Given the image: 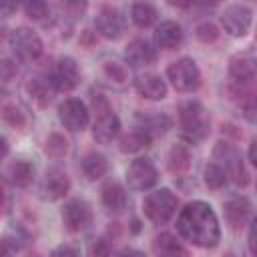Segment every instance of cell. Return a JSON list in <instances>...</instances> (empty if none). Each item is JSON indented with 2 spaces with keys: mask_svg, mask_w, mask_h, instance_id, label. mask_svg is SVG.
Listing matches in <instances>:
<instances>
[{
  "mask_svg": "<svg viewBox=\"0 0 257 257\" xmlns=\"http://www.w3.org/2000/svg\"><path fill=\"white\" fill-rule=\"evenodd\" d=\"M50 257H80V253L74 247H70V245H58L50 253Z\"/></svg>",
  "mask_w": 257,
  "mask_h": 257,
  "instance_id": "cell-37",
  "label": "cell"
},
{
  "mask_svg": "<svg viewBox=\"0 0 257 257\" xmlns=\"http://www.w3.org/2000/svg\"><path fill=\"white\" fill-rule=\"evenodd\" d=\"M8 44H10L12 52L20 60H26V62L36 60L42 54V40H40V36L34 30L26 28V26H20V28L12 30L10 36H8Z\"/></svg>",
  "mask_w": 257,
  "mask_h": 257,
  "instance_id": "cell-6",
  "label": "cell"
},
{
  "mask_svg": "<svg viewBox=\"0 0 257 257\" xmlns=\"http://www.w3.org/2000/svg\"><path fill=\"white\" fill-rule=\"evenodd\" d=\"M195 34L201 42L209 44V42H215L219 38V28L213 24V22H201L197 28H195Z\"/></svg>",
  "mask_w": 257,
  "mask_h": 257,
  "instance_id": "cell-34",
  "label": "cell"
},
{
  "mask_svg": "<svg viewBox=\"0 0 257 257\" xmlns=\"http://www.w3.org/2000/svg\"><path fill=\"white\" fill-rule=\"evenodd\" d=\"M2 203H4V191H2V187H0V207H2Z\"/></svg>",
  "mask_w": 257,
  "mask_h": 257,
  "instance_id": "cell-44",
  "label": "cell"
},
{
  "mask_svg": "<svg viewBox=\"0 0 257 257\" xmlns=\"http://www.w3.org/2000/svg\"><path fill=\"white\" fill-rule=\"evenodd\" d=\"M167 76L179 92H193L201 86V70L197 62L189 56H183L171 62L167 68Z\"/></svg>",
  "mask_w": 257,
  "mask_h": 257,
  "instance_id": "cell-5",
  "label": "cell"
},
{
  "mask_svg": "<svg viewBox=\"0 0 257 257\" xmlns=\"http://www.w3.org/2000/svg\"><path fill=\"white\" fill-rule=\"evenodd\" d=\"M80 169H82V175L88 179V181H96L100 177L106 175L108 171V161L102 153H96V151H90L84 155L82 163H80Z\"/></svg>",
  "mask_w": 257,
  "mask_h": 257,
  "instance_id": "cell-24",
  "label": "cell"
},
{
  "mask_svg": "<svg viewBox=\"0 0 257 257\" xmlns=\"http://www.w3.org/2000/svg\"><path fill=\"white\" fill-rule=\"evenodd\" d=\"M153 255L155 257H189L187 249L171 235V233H161L153 239L151 243Z\"/></svg>",
  "mask_w": 257,
  "mask_h": 257,
  "instance_id": "cell-22",
  "label": "cell"
},
{
  "mask_svg": "<svg viewBox=\"0 0 257 257\" xmlns=\"http://www.w3.org/2000/svg\"><path fill=\"white\" fill-rule=\"evenodd\" d=\"M135 90L151 100H163L167 96V82L157 74H139L135 78Z\"/></svg>",
  "mask_w": 257,
  "mask_h": 257,
  "instance_id": "cell-20",
  "label": "cell"
},
{
  "mask_svg": "<svg viewBox=\"0 0 257 257\" xmlns=\"http://www.w3.org/2000/svg\"><path fill=\"white\" fill-rule=\"evenodd\" d=\"M179 128L181 139L189 145H199L209 137L211 116L207 108L197 100H187L179 106Z\"/></svg>",
  "mask_w": 257,
  "mask_h": 257,
  "instance_id": "cell-2",
  "label": "cell"
},
{
  "mask_svg": "<svg viewBox=\"0 0 257 257\" xmlns=\"http://www.w3.org/2000/svg\"><path fill=\"white\" fill-rule=\"evenodd\" d=\"M157 8L153 4L147 2H135L131 6V20L139 26V28H149L157 22Z\"/></svg>",
  "mask_w": 257,
  "mask_h": 257,
  "instance_id": "cell-28",
  "label": "cell"
},
{
  "mask_svg": "<svg viewBox=\"0 0 257 257\" xmlns=\"http://www.w3.org/2000/svg\"><path fill=\"white\" fill-rule=\"evenodd\" d=\"M6 155H8V143H6V139L0 137V161H2Z\"/></svg>",
  "mask_w": 257,
  "mask_h": 257,
  "instance_id": "cell-43",
  "label": "cell"
},
{
  "mask_svg": "<svg viewBox=\"0 0 257 257\" xmlns=\"http://www.w3.org/2000/svg\"><path fill=\"white\" fill-rule=\"evenodd\" d=\"M0 118H2L6 124L14 126V128L24 126V122H26V114H24V110L20 108V104H16V102H4V104L0 106Z\"/></svg>",
  "mask_w": 257,
  "mask_h": 257,
  "instance_id": "cell-30",
  "label": "cell"
},
{
  "mask_svg": "<svg viewBox=\"0 0 257 257\" xmlns=\"http://www.w3.org/2000/svg\"><path fill=\"white\" fill-rule=\"evenodd\" d=\"M155 42L163 50H173L183 42V28L173 20H165L155 30Z\"/></svg>",
  "mask_w": 257,
  "mask_h": 257,
  "instance_id": "cell-21",
  "label": "cell"
},
{
  "mask_svg": "<svg viewBox=\"0 0 257 257\" xmlns=\"http://www.w3.org/2000/svg\"><path fill=\"white\" fill-rule=\"evenodd\" d=\"M118 133H120V120L112 110L96 114V120L92 124V139L96 143L108 145L118 137Z\"/></svg>",
  "mask_w": 257,
  "mask_h": 257,
  "instance_id": "cell-16",
  "label": "cell"
},
{
  "mask_svg": "<svg viewBox=\"0 0 257 257\" xmlns=\"http://www.w3.org/2000/svg\"><path fill=\"white\" fill-rule=\"evenodd\" d=\"M100 201H102V205H104L106 211H110V213H122L126 209L128 197H126V191H124V187L120 183L108 181L100 189Z\"/></svg>",
  "mask_w": 257,
  "mask_h": 257,
  "instance_id": "cell-19",
  "label": "cell"
},
{
  "mask_svg": "<svg viewBox=\"0 0 257 257\" xmlns=\"http://www.w3.org/2000/svg\"><path fill=\"white\" fill-rule=\"evenodd\" d=\"M18 10V4L14 2H0V18H8Z\"/></svg>",
  "mask_w": 257,
  "mask_h": 257,
  "instance_id": "cell-40",
  "label": "cell"
},
{
  "mask_svg": "<svg viewBox=\"0 0 257 257\" xmlns=\"http://www.w3.org/2000/svg\"><path fill=\"white\" fill-rule=\"evenodd\" d=\"M16 74H18L16 62H12V60H8V58H2V60H0V84L12 82V80L16 78Z\"/></svg>",
  "mask_w": 257,
  "mask_h": 257,
  "instance_id": "cell-35",
  "label": "cell"
},
{
  "mask_svg": "<svg viewBox=\"0 0 257 257\" xmlns=\"http://www.w3.org/2000/svg\"><path fill=\"white\" fill-rule=\"evenodd\" d=\"M255 145H257V141L253 139V141L249 143V163H251V165H257V161H255Z\"/></svg>",
  "mask_w": 257,
  "mask_h": 257,
  "instance_id": "cell-42",
  "label": "cell"
},
{
  "mask_svg": "<svg viewBox=\"0 0 257 257\" xmlns=\"http://www.w3.org/2000/svg\"><path fill=\"white\" fill-rule=\"evenodd\" d=\"M253 22V10L245 4H231L221 14V24L231 36H245Z\"/></svg>",
  "mask_w": 257,
  "mask_h": 257,
  "instance_id": "cell-10",
  "label": "cell"
},
{
  "mask_svg": "<svg viewBox=\"0 0 257 257\" xmlns=\"http://www.w3.org/2000/svg\"><path fill=\"white\" fill-rule=\"evenodd\" d=\"M151 143H153V139H151L147 133H143V131L135 128V131H131L128 135H124V137L120 139L118 149H120V153L133 155V153H141V151L149 149V147H151Z\"/></svg>",
  "mask_w": 257,
  "mask_h": 257,
  "instance_id": "cell-26",
  "label": "cell"
},
{
  "mask_svg": "<svg viewBox=\"0 0 257 257\" xmlns=\"http://www.w3.org/2000/svg\"><path fill=\"white\" fill-rule=\"evenodd\" d=\"M102 72H104V76H106L112 84H118V86L128 80V70H126V66L120 64L118 60H106V62L102 64Z\"/></svg>",
  "mask_w": 257,
  "mask_h": 257,
  "instance_id": "cell-32",
  "label": "cell"
},
{
  "mask_svg": "<svg viewBox=\"0 0 257 257\" xmlns=\"http://www.w3.org/2000/svg\"><path fill=\"white\" fill-rule=\"evenodd\" d=\"M157 181H159V171L151 159L139 157L131 161L126 169V183L133 191H149L157 185Z\"/></svg>",
  "mask_w": 257,
  "mask_h": 257,
  "instance_id": "cell-7",
  "label": "cell"
},
{
  "mask_svg": "<svg viewBox=\"0 0 257 257\" xmlns=\"http://www.w3.org/2000/svg\"><path fill=\"white\" fill-rule=\"evenodd\" d=\"M62 223L68 231L72 233H80L84 229H88V225L92 223V211L90 205L82 199H70L64 203L62 207Z\"/></svg>",
  "mask_w": 257,
  "mask_h": 257,
  "instance_id": "cell-11",
  "label": "cell"
},
{
  "mask_svg": "<svg viewBox=\"0 0 257 257\" xmlns=\"http://www.w3.org/2000/svg\"><path fill=\"white\" fill-rule=\"evenodd\" d=\"M8 177H10V183L14 187H28L32 181H34V165L20 159V161H14L10 167H8Z\"/></svg>",
  "mask_w": 257,
  "mask_h": 257,
  "instance_id": "cell-25",
  "label": "cell"
},
{
  "mask_svg": "<svg viewBox=\"0 0 257 257\" xmlns=\"http://www.w3.org/2000/svg\"><path fill=\"white\" fill-rule=\"evenodd\" d=\"M191 165V153L185 145H173L167 157V167L173 175H181L189 169Z\"/></svg>",
  "mask_w": 257,
  "mask_h": 257,
  "instance_id": "cell-27",
  "label": "cell"
},
{
  "mask_svg": "<svg viewBox=\"0 0 257 257\" xmlns=\"http://www.w3.org/2000/svg\"><path fill=\"white\" fill-rule=\"evenodd\" d=\"M124 58L131 66H149L157 60V52L145 38H135L124 48Z\"/></svg>",
  "mask_w": 257,
  "mask_h": 257,
  "instance_id": "cell-17",
  "label": "cell"
},
{
  "mask_svg": "<svg viewBox=\"0 0 257 257\" xmlns=\"http://www.w3.org/2000/svg\"><path fill=\"white\" fill-rule=\"evenodd\" d=\"M213 157H215V163L219 161V165L225 169L227 173V179H231L237 187H247L249 185V171L247 167L243 165V159L241 155L237 153V149L229 143H217L215 151H213Z\"/></svg>",
  "mask_w": 257,
  "mask_h": 257,
  "instance_id": "cell-4",
  "label": "cell"
},
{
  "mask_svg": "<svg viewBox=\"0 0 257 257\" xmlns=\"http://www.w3.org/2000/svg\"><path fill=\"white\" fill-rule=\"evenodd\" d=\"M255 70H257V60L253 52H241V54L231 56L229 60V76L239 86L251 84L255 78Z\"/></svg>",
  "mask_w": 257,
  "mask_h": 257,
  "instance_id": "cell-14",
  "label": "cell"
},
{
  "mask_svg": "<svg viewBox=\"0 0 257 257\" xmlns=\"http://www.w3.org/2000/svg\"><path fill=\"white\" fill-rule=\"evenodd\" d=\"M177 197L171 189H157L143 199V213L155 225H165L177 213Z\"/></svg>",
  "mask_w": 257,
  "mask_h": 257,
  "instance_id": "cell-3",
  "label": "cell"
},
{
  "mask_svg": "<svg viewBox=\"0 0 257 257\" xmlns=\"http://www.w3.org/2000/svg\"><path fill=\"white\" fill-rule=\"evenodd\" d=\"M24 12H26V16H28L30 20H38V22H42V20L48 18V14H50V6H48L46 2L32 0V2H26V4H24Z\"/></svg>",
  "mask_w": 257,
  "mask_h": 257,
  "instance_id": "cell-33",
  "label": "cell"
},
{
  "mask_svg": "<svg viewBox=\"0 0 257 257\" xmlns=\"http://www.w3.org/2000/svg\"><path fill=\"white\" fill-rule=\"evenodd\" d=\"M116 257H147L143 251H139V249H133V247H124Z\"/></svg>",
  "mask_w": 257,
  "mask_h": 257,
  "instance_id": "cell-41",
  "label": "cell"
},
{
  "mask_svg": "<svg viewBox=\"0 0 257 257\" xmlns=\"http://www.w3.org/2000/svg\"><path fill=\"white\" fill-rule=\"evenodd\" d=\"M70 191V179L64 171L52 167L44 173L40 185H38V195L44 201H58Z\"/></svg>",
  "mask_w": 257,
  "mask_h": 257,
  "instance_id": "cell-13",
  "label": "cell"
},
{
  "mask_svg": "<svg viewBox=\"0 0 257 257\" xmlns=\"http://www.w3.org/2000/svg\"><path fill=\"white\" fill-rule=\"evenodd\" d=\"M177 231L185 241L205 249L215 247L221 239L219 219L213 207L205 201H193L181 209L177 217Z\"/></svg>",
  "mask_w": 257,
  "mask_h": 257,
  "instance_id": "cell-1",
  "label": "cell"
},
{
  "mask_svg": "<svg viewBox=\"0 0 257 257\" xmlns=\"http://www.w3.org/2000/svg\"><path fill=\"white\" fill-rule=\"evenodd\" d=\"M2 38H4V30L0 28V42H2Z\"/></svg>",
  "mask_w": 257,
  "mask_h": 257,
  "instance_id": "cell-45",
  "label": "cell"
},
{
  "mask_svg": "<svg viewBox=\"0 0 257 257\" xmlns=\"http://www.w3.org/2000/svg\"><path fill=\"white\" fill-rule=\"evenodd\" d=\"M225 213V221L233 231H239L247 225V221H251V203L247 197H235L229 199L223 207Z\"/></svg>",
  "mask_w": 257,
  "mask_h": 257,
  "instance_id": "cell-15",
  "label": "cell"
},
{
  "mask_svg": "<svg viewBox=\"0 0 257 257\" xmlns=\"http://www.w3.org/2000/svg\"><path fill=\"white\" fill-rule=\"evenodd\" d=\"M48 80H50L54 92H68V90L76 88L80 82V68H78L76 60L70 56L58 58Z\"/></svg>",
  "mask_w": 257,
  "mask_h": 257,
  "instance_id": "cell-8",
  "label": "cell"
},
{
  "mask_svg": "<svg viewBox=\"0 0 257 257\" xmlns=\"http://www.w3.org/2000/svg\"><path fill=\"white\" fill-rule=\"evenodd\" d=\"M88 253H90V257H110V255H112V253H110V245H108V241L102 239V237L90 241Z\"/></svg>",
  "mask_w": 257,
  "mask_h": 257,
  "instance_id": "cell-36",
  "label": "cell"
},
{
  "mask_svg": "<svg viewBox=\"0 0 257 257\" xmlns=\"http://www.w3.org/2000/svg\"><path fill=\"white\" fill-rule=\"evenodd\" d=\"M16 245L10 241V239H4V237H0V257H14V253H16Z\"/></svg>",
  "mask_w": 257,
  "mask_h": 257,
  "instance_id": "cell-38",
  "label": "cell"
},
{
  "mask_svg": "<svg viewBox=\"0 0 257 257\" xmlns=\"http://www.w3.org/2000/svg\"><path fill=\"white\" fill-rule=\"evenodd\" d=\"M94 28L100 36L108 40H118L124 34V16L120 14L118 8L114 6H100L96 18H94Z\"/></svg>",
  "mask_w": 257,
  "mask_h": 257,
  "instance_id": "cell-12",
  "label": "cell"
},
{
  "mask_svg": "<svg viewBox=\"0 0 257 257\" xmlns=\"http://www.w3.org/2000/svg\"><path fill=\"white\" fill-rule=\"evenodd\" d=\"M44 153H46L50 159H56V161H58V159L66 157V153H68V141H66L62 135L52 133V135L46 139Z\"/></svg>",
  "mask_w": 257,
  "mask_h": 257,
  "instance_id": "cell-31",
  "label": "cell"
},
{
  "mask_svg": "<svg viewBox=\"0 0 257 257\" xmlns=\"http://www.w3.org/2000/svg\"><path fill=\"white\" fill-rule=\"evenodd\" d=\"M137 128L147 133L151 139L165 135L171 128V118L165 112H157V110H149V112H139L137 114Z\"/></svg>",
  "mask_w": 257,
  "mask_h": 257,
  "instance_id": "cell-18",
  "label": "cell"
},
{
  "mask_svg": "<svg viewBox=\"0 0 257 257\" xmlns=\"http://www.w3.org/2000/svg\"><path fill=\"white\" fill-rule=\"evenodd\" d=\"M58 120L64 124V128L78 133L88 126L90 114H88L86 104L80 98H66L58 104Z\"/></svg>",
  "mask_w": 257,
  "mask_h": 257,
  "instance_id": "cell-9",
  "label": "cell"
},
{
  "mask_svg": "<svg viewBox=\"0 0 257 257\" xmlns=\"http://www.w3.org/2000/svg\"><path fill=\"white\" fill-rule=\"evenodd\" d=\"M203 181H205V185L209 187V189H213V191H219V189H223L225 185H227V173H225V169L219 165V163H209V165H205V169H203Z\"/></svg>",
  "mask_w": 257,
  "mask_h": 257,
  "instance_id": "cell-29",
  "label": "cell"
},
{
  "mask_svg": "<svg viewBox=\"0 0 257 257\" xmlns=\"http://www.w3.org/2000/svg\"><path fill=\"white\" fill-rule=\"evenodd\" d=\"M26 92H28V96L38 106H46L50 102V98H52L54 88H52V84H50L48 78H44L40 74H34V76H30L26 80Z\"/></svg>",
  "mask_w": 257,
  "mask_h": 257,
  "instance_id": "cell-23",
  "label": "cell"
},
{
  "mask_svg": "<svg viewBox=\"0 0 257 257\" xmlns=\"http://www.w3.org/2000/svg\"><path fill=\"white\" fill-rule=\"evenodd\" d=\"M255 219L249 221V237H247V245H249V255H255Z\"/></svg>",
  "mask_w": 257,
  "mask_h": 257,
  "instance_id": "cell-39",
  "label": "cell"
}]
</instances>
